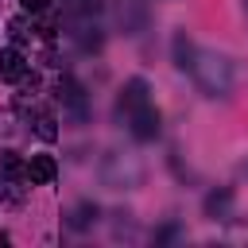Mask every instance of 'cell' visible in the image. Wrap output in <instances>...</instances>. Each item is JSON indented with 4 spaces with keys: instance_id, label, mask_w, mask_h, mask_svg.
Returning a JSON list of instances; mask_svg holds the SVG:
<instances>
[{
    "instance_id": "cell-1",
    "label": "cell",
    "mask_w": 248,
    "mask_h": 248,
    "mask_svg": "<svg viewBox=\"0 0 248 248\" xmlns=\"http://www.w3.org/2000/svg\"><path fill=\"white\" fill-rule=\"evenodd\" d=\"M190 74L198 78V85H202L205 97H229L232 93V62L225 54H213V50L194 54Z\"/></svg>"
},
{
    "instance_id": "cell-2",
    "label": "cell",
    "mask_w": 248,
    "mask_h": 248,
    "mask_svg": "<svg viewBox=\"0 0 248 248\" xmlns=\"http://www.w3.org/2000/svg\"><path fill=\"white\" fill-rule=\"evenodd\" d=\"M58 101L78 116V120H85L89 116V101H85V89L74 81V78H58Z\"/></svg>"
},
{
    "instance_id": "cell-3",
    "label": "cell",
    "mask_w": 248,
    "mask_h": 248,
    "mask_svg": "<svg viewBox=\"0 0 248 248\" xmlns=\"http://www.w3.org/2000/svg\"><path fill=\"white\" fill-rule=\"evenodd\" d=\"M132 136H136V140H143V143L159 136V108H155L151 101H147L143 108H136V112H132Z\"/></svg>"
},
{
    "instance_id": "cell-4",
    "label": "cell",
    "mask_w": 248,
    "mask_h": 248,
    "mask_svg": "<svg viewBox=\"0 0 248 248\" xmlns=\"http://www.w3.org/2000/svg\"><path fill=\"white\" fill-rule=\"evenodd\" d=\"M143 105H147V81H143V78H128V81H124V89H120L116 108L132 116V112H136V108H143Z\"/></svg>"
},
{
    "instance_id": "cell-5",
    "label": "cell",
    "mask_w": 248,
    "mask_h": 248,
    "mask_svg": "<svg viewBox=\"0 0 248 248\" xmlns=\"http://www.w3.org/2000/svg\"><path fill=\"white\" fill-rule=\"evenodd\" d=\"M116 19H120L124 35H136V31L147 23V8H143V0H120V12H116Z\"/></svg>"
},
{
    "instance_id": "cell-6",
    "label": "cell",
    "mask_w": 248,
    "mask_h": 248,
    "mask_svg": "<svg viewBox=\"0 0 248 248\" xmlns=\"http://www.w3.org/2000/svg\"><path fill=\"white\" fill-rule=\"evenodd\" d=\"M0 78L4 81H23L27 78V62H23V54L16 46H4L0 50Z\"/></svg>"
},
{
    "instance_id": "cell-7",
    "label": "cell",
    "mask_w": 248,
    "mask_h": 248,
    "mask_svg": "<svg viewBox=\"0 0 248 248\" xmlns=\"http://www.w3.org/2000/svg\"><path fill=\"white\" fill-rule=\"evenodd\" d=\"M54 174H58V163H54L50 155H31V163H27V178H31L35 186L54 182Z\"/></svg>"
},
{
    "instance_id": "cell-8",
    "label": "cell",
    "mask_w": 248,
    "mask_h": 248,
    "mask_svg": "<svg viewBox=\"0 0 248 248\" xmlns=\"http://www.w3.org/2000/svg\"><path fill=\"white\" fill-rule=\"evenodd\" d=\"M229 209H232V190L229 186H217V190L205 194V213L209 217H225Z\"/></svg>"
},
{
    "instance_id": "cell-9",
    "label": "cell",
    "mask_w": 248,
    "mask_h": 248,
    "mask_svg": "<svg viewBox=\"0 0 248 248\" xmlns=\"http://www.w3.org/2000/svg\"><path fill=\"white\" fill-rule=\"evenodd\" d=\"M93 221H97V205H93V202L74 205V209H70V217H66V225H70V229H78V232H81V229H89Z\"/></svg>"
},
{
    "instance_id": "cell-10",
    "label": "cell",
    "mask_w": 248,
    "mask_h": 248,
    "mask_svg": "<svg viewBox=\"0 0 248 248\" xmlns=\"http://www.w3.org/2000/svg\"><path fill=\"white\" fill-rule=\"evenodd\" d=\"M194 54H198L194 43L186 39V31H178V35H174V66H178V70H190V66H194Z\"/></svg>"
},
{
    "instance_id": "cell-11",
    "label": "cell",
    "mask_w": 248,
    "mask_h": 248,
    "mask_svg": "<svg viewBox=\"0 0 248 248\" xmlns=\"http://www.w3.org/2000/svg\"><path fill=\"white\" fill-rule=\"evenodd\" d=\"M0 174H4V178H23V174H27V163H23L16 151H0Z\"/></svg>"
},
{
    "instance_id": "cell-12",
    "label": "cell",
    "mask_w": 248,
    "mask_h": 248,
    "mask_svg": "<svg viewBox=\"0 0 248 248\" xmlns=\"http://www.w3.org/2000/svg\"><path fill=\"white\" fill-rule=\"evenodd\" d=\"M54 124H58V120H54V112H46V108H43V112L35 116V136H39V140H46V143H54V140H58V128H54Z\"/></svg>"
},
{
    "instance_id": "cell-13",
    "label": "cell",
    "mask_w": 248,
    "mask_h": 248,
    "mask_svg": "<svg viewBox=\"0 0 248 248\" xmlns=\"http://www.w3.org/2000/svg\"><path fill=\"white\" fill-rule=\"evenodd\" d=\"M74 35H78L81 50H101V43H105V35H101V31H97L93 23H81V27L74 31Z\"/></svg>"
},
{
    "instance_id": "cell-14",
    "label": "cell",
    "mask_w": 248,
    "mask_h": 248,
    "mask_svg": "<svg viewBox=\"0 0 248 248\" xmlns=\"http://www.w3.org/2000/svg\"><path fill=\"white\" fill-rule=\"evenodd\" d=\"M8 31H12V39H16V43H19V39H23V35H27V23H23V16H16V19H12V23H8Z\"/></svg>"
},
{
    "instance_id": "cell-15",
    "label": "cell",
    "mask_w": 248,
    "mask_h": 248,
    "mask_svg": "<svg viewBox=\"0 0 248 248\" xmlns=\"http://www.w3.org/2000/svg\"><path fill=\"white\" fill-rule=\"evenodd\" d=\"M174 236H178V225H163V229L155 232V240H159V244H167V240H174Z\"/></svg>"
},
{
    "instance_id": "cell-16",
    "label": "cell",
    "mask_w": 248,
    "mask_h": 248,
    "mask_svg": "<svg viewBox=\"0 0 248 248\" xmlns=\"http://www.w3.org/2000/svg\"><path fill=\"white\" fill-rule=\"evenodd\" d=\"M46 0H23V12H43Z\"/></svg>"
},
{
    "instance_id": "cell-17",
    "label": "cell",
    "mask_w": 248,
    "mask_h": 248,
    "mask_svg": "<svg viewBox=\"0 0 248 248\" xmlns=\"http://www.w3.org/2000/svg\"><path fill=\"white\" fill-rule=\"evenodd\" d=\"M240 174H244V178H248V159H244V163H240Z\"/></svg>"
}]
</instances>
